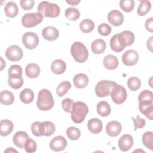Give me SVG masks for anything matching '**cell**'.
Instances as JSON below:
<instances>
[{
	"instance_id": "obj_1",
	"label": "cell",
	"mask_w": 153,
	"mask_h": 153,
	"mask_svg": "<svg viewBox=\"0 0 153 153\" xmlns=\"http://www.w3.org/2000/svg\"><path fill=\"white\" fill-rule=\"evenodd\" d=\"M54 102L51 93L47 89L41 90L38 94L37 107L41 111L50 110L54 106Z\"/></svg>"
},
{
	"instance_id": "obj_2",
	"label": "cell",
	"mask_w": 153,
	"mask_h": 153,
	"mask_svg": "<svg viewBox=\"0 0 153 153\" xmlns=\"http://www.w3.org/2000/svg\"><path fill=\"white\" fill-rule=\"evenodd\" d=\"M88 113V108L85 103L80 101L74 102L71 112V119L75 123H81Z\"/></svg>"
},
{
	"instance_id": "obj_3",
	"label": "cell",
	"mask_w": 153,
	"mask_h": 153,
	"mask_svg": "<svg viewBox=\"0 0 153 153\" xmlns=\"http://www.w3.org/2000/svg\"><path fill=\"white\" fill-rule=\"evenodd\" d=\"M71 53L74 60L78 63L85 62L88 57V51L85 45L81 42H74L71 47Z\"/></svg>"
},
{
	"instance_id": "obj_4",
	"label": "cell",
	"mask_w": 153,
	"mask_h": 153,
	"mask_svg": "<svg viewBox=\"0 0 153 153\" xmlns=\"http://www.w3.org/2000/svg\"><path fill=\"white\" fill-rule=\"evenodd\" d=\"M38 12L45 17H57L59 16L60 9L56 4L47 1L41 2L38 6Z\"/></svg>"
},
{
	"instance_id": "obj_5",
	"label": "cell",
	"mask_w": 153,
	"mask_h": 153,
	"mask_svg": "<svg viewBox=\"0 0 153 153\" xmlns=\"http://www.w3.org/2000/svg\"><path fill=\"white\" fill-rule=\"evenodd\" d=\"M117 83L112 81L102 80L99 81L95 87V93L99 97L109 96Z\"/></svg>"
},
{
	"instance_id": "obj_6",
	"label": "cell",
	"mask_w": 153,
	"mask_h": 153,
	"mask_svg": "<svg viewBox=\"0 0 153 153\" xmlns=\"http://www.w3.org/2000/svg\"><path fill=\"white\" fill-rule=\"evenodd\" d=\"M43 20V16L39 13H27L22 18L23 26L27 28H30L39 25Z\"/></svg>"
},
{
	"instance_id": "obj_7",
	"label": "cell",
	"mask_w": 153,
	"mask_h": 153,
	"mask_svg": "<svg viewBox=\"0 0 153 153\" xmlns=\"http://www.w3.org/2000/svg\"><path fill=\"white\" fill-rule=\"evenodd\" d=\"M110 95L115 103L121 104L126 100L127 91L124 87L116 84L113 87Z\"/></svg>"
},
{
	"instance_id": "obj_8",
	"label": "cell",
	"mask_w": 153,
	"mask_h": 153,
	"mask_svg": "<svg viewBox=\"0 0 153 153\" xmlns=\"http://www.w3.org/2000/svg\"><path fill=\"white\" fill-rule=\"evenodd\" d=\"M22 42L24 46L29 50L35 48L39 43L38 35L32 32H27L23 34L22 36Z\"/></svg>"
},
{
	"instance_id": "obj_9",
	"label": "cell",
	"mask_w": 153,
	"mask_h": 153,
	"mask_svg": "<svg viewBox=\"0 0 153 153\" xmlns=\"http://www.w3.org/2000/svg\"><path fill=\"white\" fill-rule=\"evenodd\" d=\"M23 56L22 48L16 45L10 46L5 51V56L10 61L17 62L21 60Z\"/></svg>"
},
{
	"instance_id": "obj_10",
	"label": "cell",
	"mask_w": 153,
	"mask_h": 153,
	"mask_svg": "<svg viewBox=\"0 0 153 153\" xmlns=\"http://www.w3.org/2000/svg\"><path fill=\"white\" fill-rule=\"evenodd\" d=\"M117 35L121 45L124 48L132 45L134 41V35L131 31L125 30L120 33H117Z\"/></svg>"
},
{
	"instance_id": "obj_11",
	"label": "cell",
	"mask_w": 153,
	"mask_h": 153,
	"mask_svg": "<svg viewBox=\"0 0 153 153\" xmlns=\"http://www.w3.org/2000/svg\"><path fill=\"white\" fill-rule=\"evenodd\" d=\"M139 60V54L134 50H127L122 56V62L126 66L136 65Z\"/></svg>"
},
{
	"instance_id": "obj_12",
	"label": "cell",
	"mask_w": 153,
	"mask_h": 153,
	"mask_svg": "<svg viewBox=\"0 0 153 153\" xmlns=\"http://www.w3.org/2000/svg\"><path fill=\"white\" fill-rule=\"evenodd\" d=\"M67 146V141L62 136H57L52 139L50 142V148L54 151H61Z\"/></svg>"
},
{
	"instance_id": "obj_13",
	"label": "cell",
	"mask_w": 153,
	"mask_h": 153,
	"mask_svg": "<svg viewBox=\"0 0 153 153\" xmlns=\"http://www.w3.org/2000/svg\"><path fill=\"white\" fill-rule=\"evenodd\" d=\"M108 22L115 26H119L124 22V16L123 14L116 10L111 11L108 14Z\"/></svg>"
},
{
	"instance_id": "obj_14",
	"label": "cell",
	"mask_w": 153,
	"mask_h": 153,
	"mask_svg": "<svg viewBox=\"0 0 153 153\" xmlns=\"http://www.w3.org/2000/svg\"><path fill=\"white\" fill-rule=\"evenodd\" d=\"M118 144L120 150L127 151L131 148L133 145V137L128 134H125L119 139Z\"/></svg>"
},
{
	"instance_id": "obj_15",
	"label": "cell",
	"mask_w": 153,
	"mask_h": 153,
	"mask_svg": "<svg viewBox=\"0 0 153 153\" xmlns=\"http://www.w3.org/2000/svg\"><path fill=\"white\" fill-rule=\"evenodd\" d=\"M122 129L121 124L117 121H111L106 124V131L108 135L115 137L119 135Z\"/></svg>"
},
{
	"instance_id": "obj_16",
	"label": "cell",
	"mask_w": 153,
	"mask_h": 153,
	"mask_svg": "<svg viewBox=\"0 0 153 153\" xmlns=\"http://www.w3.org/2000/svg\"><path fill=\"white\" fill-rule=\"evenodd\" d=\"M42 35L43 38L47 41H54L58 38L59 36V32L54 27L47 26L43 29L42 31Z\"/></svg>"
},
{
	"instance_id": "obj_17",
	"label": "cell",
	"mask_w": 153,
	"mask_h": 153,
	"mask_svg": "<svg viewBox=\"0 0 153 153\" xmlns=\"http://www.w3.org/2000/svg\"><path fill=\"white\" fill-rule=\"evenodd\" d=\"M28 138L29 136L26 132L23 131H19L16 132L14 135L13 141L17 147L19 148H24L25 142Z\"/></svg>"
},
{
	"instance_id": "obj_18",
	"label": "cell",
	"mask_w": 153,
	"mask_h": 153,
	"mask_svg": "<svg viewBox=\"0 0 153 153\" xmlns=\"http://www.w3.org/2000/svg\"><path fill=\"white\" fill-rule=\"evenodd\" d=\"M88 130L92 133H99L103 128V124L99 118H91L88 120L87 123Z\"/></svg>"
},
{
	"instance_id": "obj_19",
	"label": "cell",
	"mask_w": 153,
	"mask_h": 153,
	"mask_svg": "<svg viewBox=\"0 0 153 153\" xmlns=\"http://www.w3.org/2000/svg\"><path fill=\"white\" fill-rule=\"evenodd\" d=\"M89 79L88 76L82 73L76 74L73 79V82L74 85L78 88H83L85 87L88 83Z\"/></svg>"
},
{
	"instance_id": "obj_20",
	"label": "cell",
	"mask_w": 153,
	"mask_h": 153,
	"mask_svg": "<svg viewBox=\"0 0 153 153\" xmlns=\"http://www.w3.org/2000/svg\"><path fill=\"white\" fill-rule=\"evenodd\" d=\"M13 130V123L9 120H2L0 122V134L6 136L10 134Z\"/></svg>"
},
{
	"instance_id": "obj_21",
	"label": "cell",
	"mask_w": 153,
	"mask_h": 153,
	"mask_svg": "<svg viewBox=\"0 0 153 153\" xmlns=\"http://www.w3.org/2000/svg\"><path fill=\"white\" fill-rule=\"evenodd\" d=\"M104 66L109 70H113L117 68L118 65V60L116 56L112 54H108L103 59Z\"/></svg>"
},
{
	"instance_id": "obj_22",
	"label": "cell",
	"mask_w": 153,
	"mask_h": 153,
	"mask_svg": "<svg viewBox=\"0 0 153 153\" xmlns=\"http://www.w3.org/2000/svg\"><path fill=\"white\" fill-rule=\"evenodd\" d=\"M66 69V65L65 62L60 59H57L54 60L51 65V69L52 72L55 74H62Z\"/></svg>"
},
{
	"instance_id": "obj_23",
	"label": "cell",
	"mask_w": 153,
	"mask_h": 153,
	"mask_svg": "<svg viewBox=\"0 0 153 153\" xmlns=\"http://www.w3.org/2000/svg\"><path fill=\"white\" fill-rule=\"evenodd\" d=\"M55 130V126L52 122L48 121L41 122V131L42 135L45 136H50L54 133Z\"/></svg>"
},
{
	"instance_id": "obj_24",
	"label": "cell",
	"mask_w": 153,
	"mask_h": 153,
	"mask_svg": "<svg viewBox=\"0 0 153 153\" xmlns=\"http://www.w3.org/2000/svg\"><path fill=\"white\" fill-rule=\"evenodd\" d=\"M91 50L93 53L100 54L104 52L106 49V42L102 39H97L91 44Z\"/></svg>"
},
{
	"instance_id": "obj_25",
	"label": "cell",
	"mask_w": 153,
	"mask_h": 153,
	"mask_svg": "<svg viewBox=\"0 0 153 153\" xmlns=\"http://www.w3.org/2000/svg\"><path fill=\"white\" fill-rule=\"evenodd\" d=\"M139 105L151 104L153 101V94L148 90H145L140 92L138 96Z\"/></svg>"
},
{
	"instance_id": "obj_26",
	"label": "cell",
	"mask_w": 153,
	"mask_h": 153,
	"mask_svg": "<svg viewBox=\"0 0 153 153\" xmlns=\"http://www.w3.org/2000/svg\"><path fill=\"white\" fill-rule=\"evenodd\" d=\"M25 72L26 75L29 78H35L39 76L40 74V68L36 63H29L26 67Z\"/></svg>"
},
{
	"instance_id": "obj_27",
	"label": "cell",
	"mask_w": 153,
	"mask_h": 153,
	"mask_svg": "<svg viewBox=\"0 0 153 153\" xmlns=\"http://www.w3.org/2000/svg\"><path fill=\"white\" fill-rule=\"evenodd\" d=\"M14 100V96L12 92L8 90H3L0 93V102L2 105H10Z\"/></svg>"
},
{
	"instance_id": "obj_28",
	"label": "cell",
	"mask_w": 153,
	"mask_h": 153,
	"mask_svg": "<svg viewBox=\"0 0 153 153\" xmlns=\"http://www.w3.org/2000/svg\"><path fill=\"white\" fill-rule=\"evenodd\" d=\"M4 11L5 15L7 17L10 18H14L17 15L19 9L16 3L11 1L8 2L6 4L4 8Z\"/></svg>"
},
{
	"instance_id": "obj_29",
	"label": "cell",
	"mask_w": 153,
	"mask_h": 153,
	"mask_svg": "<svg viewBox=\"0 0 153 153\" xmlns=\"http://www.w3.org/2000/svg\"><path fill=\"white\" fill-rule=\"evenodd\" d=\"M20 100L25 104L30 103L34 99L33 91L30 88L23 90L20 93Z\"/></svg>"
},
{
	"instance_id": "obj_30",
	"label": "cell",
	"mask_w": 153,
	"mask_h": 153,
	"mask_svg": "<svg viewBox=\"0 0 153 153\" xmlns=\"http://www.w3.org/2000/svg\"><path fill=\"white\" fill-rule=\"evenodd\" d=\"M97 112L102 117H107L111 113L109 104L106 101H100L97 104Z\"/></svg>"
},
{
	"instance_id": "obj_31",
	"label": "cell",
	"mask_w": 153,
	"mask_h": 153,
	"mask_svg": "<svg viewBox=\"0 0 153 153\" xmlns=\"http://www.w3.org/2000/svg\"><path fill=\"white\" fill-rule=\"evenodd\" d=\"M151 8V4L149 1H140V4L137 8V13L140 16L146 15Z\"/></svg>"
},
{
	"instance_id": "obj_32",
	"label": "cell",
	"mask_w": 153,
	"mask_h": 153,
	"mask_svg": "<svg viewBox=\"0 0 153 153\" xmlns=\"http://www.w3.org/2000/svg\"><path fill=\"white\" fill-rule=\"evenodd\" d=\"M139 108L142 114L149 120H152L153 117V105L151 104H142L139 105Z\"/></svg>"
},
{
	"instance_id": "obj_33",
	"label": "cell",
	"mask_w": 153,
	"mask_h": 153,
	"mask_svg": "<svg viewBox=\"0 0 153 153\" xmlns=\"http://www.w3.org/2000/svg\"><path fill=\"white\" fill-rule=\"evenodd\" d=\"M79 28L82 32L89 33L94 28V23L90 19H84L80 23Z\"/></svg>"
},
{
	"instance_id": "obj_34",
	"label": "cell",
	"mask_w": 153,
	"mask_h": 153,
	"mask_svg": "<svg viewBox=\"0 0 153 153\" xmlns=\"http://www.w3.org/2000/svg\"><path fill=\"white\" fill-rule=\"evenodd\" d=\"M142 142L143 145L149 149L153 150V133L152 131H146L142 135Z\"/></svg>"
},
{
	"instance_id": "obj_35",
	"label": "cell",
	"mask_w": 153,
	"mask_h": 153,
	"mask_svg": "<svg viewBox=\"0 0 153 153\" xmlns=\"http://www.w3.org/2000/svg\"><path fill=\"white\" fill-rule=\"evenodd\" d=\"M71 84L69 81H65L59 84L56 88V92L59 96L62 97L64 96L71 88Z\"/></svg>"
},
{
	"instance_id": "obj_36",
	"label": "cell",
	"mask_w": 153,
	"mask_h": 153,
	"mask_svg": "<svg viewBox=\"0 0 153 153\" xmlns=\"http://www.w3.org/2000/svg\"><path fill=\"white\" fill-rule=\"evenodd\" d=\"M65 17L69 20H76L80 16L79 11L75 8H68L65 12Z\"/></svg>"
},
{
	"instance_id": "obj_37",
	"label": "cell",
	"mask_w": 153,
	"mask_h": 153,
	"mask_svg": "<svg viewBox=\"0 0 153 153\" xmlns=\"http://www.w3.org/2000/svg\"><path fill=\"white\" fill-rule=\"evenodd\" d=\"M22 69L20 66L13 65L11 66L8 69V78H19L22 76Z\"/></svg>"
},
{
	"instance_id": "obj_38",
	"label": "cell",
	"mask_w": 153,
	"mask_h": 153,
	"mask_svg": "<svg viewBox=\"0 0 153 153\" xmlns=\"http://www.w3.org/2000/svg\"><path fill=\"white\" fill-rule=\"evenodd\" d=\"M66 135L72 140L79 139L81 136V131L79 128L75 127H69L66 130Z\"/></svg>"
},
{
	"instance_id": "obj_39",
	"label": "cell",
	"mask_w": 153,
	"mask_h": 153,
	"mask_svg": "<svg viewBox=\"0 0 153 153\" xmlns=\"http://www.w3.org/2000/svg\"><path fill=\"white\" fill-rule=\"evenodd\" d=\"M141 85L140 80L136 76H132L127 81V86L128 88L131 91L137 90Z\"/></svg>"
},
{
	"instance_id": "obj_40",
	"label": "cell",
	"mask_w": 153,
	"mask_h": 153,
	"mask_svg": "<svg viewBox=\"0 0 153 153\" xmlns=\"http://www.w3.org/2000/svg\"><path fill=\"white\" fill-rule=\"evenodd\" d=\"M109 44L111 49L115 52L120 53L124 50V48L120 44L117 34L112 36V37L111 38Z\"/></svg>"
},
{
	"instance_id": "obj_41",
	"label": "cell",
	"mask_w": 153,
	"mask_h": 153,
	"mask_svg": "<svg viewBox=\"0 0 153 153\" xmlns=\"http://www.w3.org/2000/svg\"><path fill=\"white\" fill-rule=\"evenodd\" d=\"M134 4L133 0H121L120 1L121 8L126 13L131 12L134 7Z\"/></svg>"
},
{
	"instance_id": "obj_42",
	"label": "cell",
	"mask_w": 153,
	"mask_h": 153,
	"mask_svg": "<svg viewBox=\"0 0 153 153\" xmlns=\"http://www.w3.org/2000/svg\"><path fill=\"white\" fill-rule=\"evenodd\" d=\"M8 84L14 89H19L23 84V79L22 76L19 78H8Z\"/></svg>"
},
{
	"instance_id": "obj_43",
	"label": "cell",
	"mask_w": 153,
	"mask_h": 153,
	"mask_svg": "<svg viewBox=\"0 0 153 153\" xmlns=\"http://www.w3.org/2000/svg\"><path fill=\"white\" fill-rule=\"evenodd\" d=\"M36 148H37V145L36 142L34 140L29 137L26 140L24 146V148L25 151L28 153L34 152L36 151Z\"/></svg>"
},
{
	"instance_id": "obj_44",
	"label": "cell",
	"mask_w": 153,
	"mask_h": 153,
	"mask_svg": "<svg viewBox=\"0 0 153 153\" xmlns=\"http://www.w3.org/2000/svg\"><path fill=\"white\" fill-rule=\"evenodd\" d=\"M97 30L100 35L102 36H108L111 33L112 28L109 25L106 23H102L99 25Z\"/></svg>"
},
{
	"instance_id": "obj_45",
	"label": "cell",
	"mask_w": 153,
	"mask_h": 153,
	"mask_svg": "<svg viewBox=\"0 0 153 153\" xmlns=\"http://www.w3.org/2000/svg\"><path fill=\"white\" fill-rule=\"evenodd\" d=\"M74 103V102L71 99L66 98L62 100V106L63 110L65 112H66L68 113H71Z\"/></svg>"
},
{
	"instance_id": "obj_46",
	"label": "cell",
	"mask_w": 153,
	"mask_h": 153,
	"mask_svg": "<svg viewBox=\"0 0 153 153\" xmlns=\"http://www.w3.org/2000/svg\"><path fill=\"white\" fill-rule=\"evenodd\" d=\"M41 122L35 121L31 126V130L33 135L37 137L42 136L41 131Z\"/></svg>"
},
{
	"instance_id": "obj_47",
	"label": "cell",
	"mask_w": 153,
	"mask_h": 153,
	"mask_svg": "<svg viewBox=\"0 0 153 153\" xmlns=\"http://www.w3.org/2000/svg\"><path fill=\"white\" fill-rule=\"evenodd\" d=\"M20 4L23 10H29L33 7L35 1L33 0H22L20 1Z\"/></svg>"
},
{
	"instance_id": "obj_48",
	"label": "cell",
	"mask_w": 153,
	"mask_h": 153,
	"mask_svg": "<svg viewBox=\"0 0 153 153\" xmlns=\"http://www.w3.org/2000/svg\"><path fill=\"white\" fill-rule=\"evenodd\" d=\"M134 125V130L137 128H142L145 125V120L143 118H140L139 115H137L136 118H131Z\"/></svg>"
},
{
	"instance_id": "obj_49",
	"label": "cell",
	"mask_w": 153,
	"mask_h": 153,
	"mask_svg": "<svg viewBox=\"0 0 153 153\" xmlns=\"http://www.w3.org/2000/svg\"><path fill=\"white\" fill-rule=\"evenodd\" d=\"M145 26L146 29L148 31L150 32H152L153 31V18L152 17H150L146 20Z\"/></svg>"
},
{
	"instance_id": "obj_50",
	"label": "cell",
	"mask_w": 153,
	"mask_h": 153,
	"mask_svg": "<svg viewBox=\"0 0 153 153\" xmlns=\"http://www.w3.org/2000/svg\"><path fill=\"white\" fill-rule=\"evenodd\" d=\"M152 38L153 36H151L147 41V48L150 50V51L152 52Z\"/></svg>"
},
{
	"instance_id": "obj_51",
	"label": "cell",
	"mask_w": 153,
	"mask_h": 153,
	"mask_svg": "<svg viewBox=\"0 0 153 153\" xmlns=\"http://www.w3.org/2000/svg\"><path fill=\"white\" fill-rule=\"evenodd\" d=\"M66 3L71 5H76L78 4L80 2L79 0H71V1H66Z\"/></svg>"
},
{
	"instance_id": "obj_52",
	"label": "cell",
	"mask_w": 153,
	"mask_h": 153,
	"mask_svg": "<svg viewBox=\"0 0 153 153\" xmlns=\"http://www.w3.org/2000/svg\"><path fill=\"white\" fill-rule=\"evenodd\" d=\"M4 152H17V151L13 149V148H8L5 151H4Z\"/></svg>"
},
{
	"instance_id": "obj_53",
	"label": "cell",
	"mask_w": 153,
	"mask_h": 153,
	"mask_svg": "<svg viewBox=\"0 0 153 153\" xmlns=\"http://www.w3.org/2000/svg\"><path fill=\"white\" fill-rule=\"evenodd\" d=\"M1 61H2V63H1V70L2 71V69H3V68L5 67V62H4V60H3V59L1 57Z\"/></svg>"
}]
</instances>
